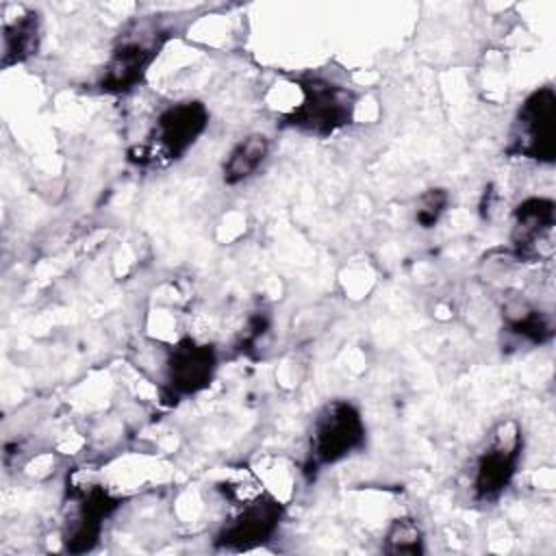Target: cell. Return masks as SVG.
I'll return each mask as SVG.
<instances>
[{
    "label": "cell",
    "mask_w": 556,
    "mask_h": 556,
    "mask_svg": "<svg viewBox=\"0 0 556 556\" xmlns=\"http://www.w3.org/2000/svg\"><path fill=\"white\" fill-rule=\"evenodd\" d=\"M302 100L291 109L282 124L313 137H330L354 119L356 98L348 87L334 85L326 78H300Z\"/></svg>",
    "instance_id": "obj_3"
},
{
    "label": "cell",
    "mask_w": 556,
    "mask_h": 556,
    "mask_svg": "<svg viewBox=\"0 0 556 556\" xmlns=\"http://www.w3.org/2000/svg\"><path fill=\"white\" fill-rule=\"evenodd\" d=\"M387 554H424V532L413 517H397L389 523L384 532Z\"/></svg>",
    "instance_id": "obj_14"
},
{
    "label": "cell",
    "mask_w": 556,
    "mask_h": 556,
    "mask_svg": "<svg viewBox=\"0 0 556 556\" xmlns=\"http://www.w3.org/2000/svg\"><path fill=\"white\" fill-rule=\"evenodd\" d=\"M502 319L506 330L528 343L541 345L547 343L554 334L552 321L547 319L545 313H541L536 306H532L526 300L519 298H510L504 308H502Z\"/></svg>",
    "instance_id": "obj_13"
},
{
    "label": "cell",
    "mask_w": 556,
    "mask_h": 556,
    "mask_svg": "<svg viewBox=\"0 0 556 556\" xmlns=\"http://www.w3.org/2000/svg\"><path fill=\"white\" fill-rule=\"evenodd\" d=\"M523 434L515 419L500 421L473 460L471 493L476 502L497 500L517 473Z\"/></svg>",
    "instance_id": "obj_4"
},
{
    "label": "cell",
    "mask_w": 556,
    "mask_h": 556,
    "mask_svg": "<svg viewBox=\"0 0 556 556\" xmlns=\"http://www.w3.org/2000/svg\"><path fill=\"white\" fill-rule=\"evenodd\" d=\"M217 369V352L211 343H200L191 337L180 339L169 348L165 358V395L182 400L206 389Z\"/></svg>",
    "instance_id": "obj_9"
},
{
    "label": "cell",
    "mask_w": 556,
    "mask_h": 556,
    "mask_svg": "<svg viewBox=\"0 0 556 556\" xmlns=\"http://www.w3.org/2000/svg\"><path fill=\"white\" fill-rule=\"evenodd\" d=\"M165 37L167 35L156 28L152 30L139 28V33L132 30L122 35L113 46L109 61L104 63L102 76L98 80L100 91L128 93L130 89H135L143 80L159 50L163 48Z\"/></svg>",
    "instance_id": "obj_7"
},
{
    "label": "cell",
    "mask_w": 556,
    "mask_h": 556,
    "mask_svg": "<svg viewBox=\"0 0 556 556\" xmlns=\"http://www.w3.org/2000/svg\"><path fill=\"white\" fill-rule=\"evenodd\" d=\"M282 515V504L274 495L263 491L254 500L237 506V513L217 530L215 547L228 552L258 547L274 539Z\"/></svg>",
    "instance_id": "obj_8"
},
{
    "label": "cell",
    "mask_w": 556,
    "mask_h": 556,
    "mask_svg": "<svg viewBox=\"0 0 556 556\" xmlns=\"http://www.w3.org/2000/svg\"><path fill=\"white\" fill-rule=\"evenodd\" d=\"M556 93L549 85L534 89L517 111L508 152L536 163H552L556 154Z\"/></svg>",
    "instance_id": "obj_5"
},
{
    "label": "cell",
    "mask_w": 556,
    "mask_h": 556,
    "mask_svg": "<svg viewBox=\"0 0 556 556\" xmlns=\"http://www.w3.org/2000/svg\"><path fill=\"white\" fill-rule=\"evenodd\" d=\"M450 206V193L443 187H432L426 189L417 202H415V222L419 228L430 230L439 224L443 213Z\"/></svg>",
    "instance_id": "obj_15"
},
{
    "label": "cell",
    "mask_w": 556,
    "mask_h": 556,
    "mask_svg": "<svg viewBox=\"0 0 556 556\" xmlns=\"http://www.w3.org/2000/svg\"><path fill=\"white\" fill-rule=\"evenodd\" d=\"M367 428L358 406L350 400L326 402L311 424L308 450L304 460L306 478H315L328 465L341 463L363 450Z\"/></svg>",
    "instance_id": "obj_1"
},
{
    "label": "cell",
    "mask_w": 556,
    "mask_h": 556,
    "mask_svg": "<svg viewBox=\"0 0 556 556\" xmlns=\"http://www.w3.org/2000/svg\"><path fill=\"white\" fill-rule=\"evenodd\" d=\"M269 156V139L261 132H252L239 139L228 152L222 165V180L230 187L250 180Z\"/></svg>",
    "instance_id": "obj_12"
},
{
    "label": "cell",
    "mask_w": 556,
    "mask_h": 556,
    "mask_svg": "<svg viewBox=\"0 0 556 556\" xmlns=\"http://www.w3.org/2000/svg\"><path fill=\"white\" fill-rule=\"evenodd\" d=\"M41 20L37 11H24L2 24V67L20 65L37 54Z\"/></svg>",
    "instance_id": "obj_11"
},
{
    "label": "cell",
    "mask_w": 556,
    "mask_h": 556,
    "mask_svg": "<svg viewBox=\"0 0 556 556\" xmlns=\"http://www.w3.org/2000/svg\"><path fill=\"white\" fill-rule=\"evenodd\" d=\"M271 326V319L265 311H254L250 317H248V324H245V330H243V337H241V350H250Z\"/></svg>",
    "instance_id": "obj_16"
},
{
    "label": "cell",
    "mask_w": 556,
    "mask_h": 556,
    "mask_svg": "<svg viewBox=\"0 0 556 556\" xmlns=\"http://www.w3.org/2000/svg\"><path fill=\"white\" fill-rule=\"evenodd\" d=\"M208 109L200 100H182L165 106L146 139L128 150V159L139 167H161L182 159L204 135Z\"/></svg>",
    "instance_id": "obj_2"
},
{
    "label": "cell",
    "mask_w": 556,
    "mask_h": 556,
    "mask_svg": "<svg viewBox=\"0 0 556 556\" xmlns=\"http://www.w3.org/2000/svg\"><path fill=\"white\" fill-rule=\"evenodd\" d=\"M67 497L61 541L72 554L91 552L100 541L104 519L113 515L119 500L113 497L102 484L70 486Z\"/></svg>",
    "instance_id": "obj_6"
},
{
    "label": "cell",
    "mask_w": 556,
    "mask_h": 556,
    "mask_svg": "<svg viewBox=\"0 0 556 556\" xmlns=\"http://www.w3.org/2000/svg\"><path fill=\"white\" fill-rule=\"evenodd\" d=\"M556 219V204L552 198L532 195L517 204L513 211L510 248L519 258L539 256V245L552 237Z\"/></svg>",
    "instance_id": "obj_10"
}]
</instances>
